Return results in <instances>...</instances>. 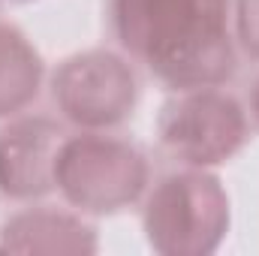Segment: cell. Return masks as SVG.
Returning a JSON list of instances; mask_svg holds the SVG:
<instances>
[{
    "label": "cell",
    "mask_w": 259,
    "mask_h": 256,
    "mask_svg": "<svg viewBox=\"0 0 259 256\" xmlns=\"http://www.w3.org/2000/svg\"><path fill=\"white\" fill-rule=\"evenodd\" d=\"M112 24L121 46L172 88H214L235 69L229 0H112Z\"/></svg>",
    "instance_id": "6da1fadb"
},
{
    "label": "cell",
    "mask_w": 259,
    "mask_h": 256,
    "mask_svg": "<svg viewBox=\"0 0 259 256\" xmlns=\"http://www.w3.org/2000/svg\"><path fill=\"white\" fill-rule=\"evenodd\" d=\"M55 181L61 190L88 211H115L130 202L142 181V157L124 142L75 139L58 154Z\"/></svg>",
    "instance_id": "7a4b0ae2"
},
{
    "label": "cell",
    "mask_w": 259,
    "mask_h": 256,
    "mask_svg": "<svg viewBox=\"0 0 259 256\" xmlns=\"http://www.w3.org/2000/svg\"><path fill=\"white\" fill-rule=\"evenodd\" d=\"M163 142L187 163H220L244 142L241 109L220 94H193L175 106H166Z\"/></svg>",
    "instance_id": "3957f363"
},
{
    "label": "cell",
    "mask_w": 259,
    "mask_h": 256,
    "mask_svg": "<svg viewBox=\"0 0 259 256\" xmlns=\"http://www.w3.org/2000/svg\"><path fill=\"white\" fill-rule=\"evenodd\" d=\"M193 178L196 175L166 178L148 205V235L160 250H208L211 244L202 235L211 232L214 238H220V229L226 223V199L217 187L196 205V211H187Z\"/></svg>",
    "instance_id": "277c9868"
},
{
    "label": "cell",
    "mask_w": 259,
    "mask_h": 256,
    "mask_svg": "<svg viewBox=\"0 0 259 256\" xmlns=\"http://www.w3.org/2000/svg\"><path fill=\"white\" fill-rule=\"evenodd\" d=\"M55 100H61L66 115L75 121L112 124L133 109V75L106 55H97V66H91L88 55L69 61L61 81H55Z\"/></svg>",
    "instance_id": "5b68a950"
},
{
    "label": "cell",
    "mask_w": 259,
    "mask_h": 256,
    "mask_svg": "<svg viewBox=\"0 0 259 256\" xmlns=\"http://www.w3.org/2000/svg\"><path fill=\"white\" fill-rule=\"evenodd\" d=\"M42 121L21 124L0 139V187L12 196H30L52 187L58 169L55 133H39Z\"/></svg>",
    "instance_id": "8992f818"
},
{
    "label": "cell",
    "mask_w": 259,
    "mask_h": 256,
    "mask_svg": "<svg viewBox=\"0 0 259 256\" xmlns=\"http://www.w3.org/2000/svg\"><path fill=\"white\" fill-rule=\"evenodd\" d=\"M39 84V58L30 52L24 36L0 27V118L18 112Z\"/></svg>",
    "instance_id": "52a82bcc"
},
{
    "label": "cell",
    "mask_w": 259,
    "mask_h": 256,
    "mask_svg": "<svg viewBox=\"0 0 259 256\" xmlns=\"http://www.w3.org/2000/svg\"><path fill=\"white\" fill-rule=\"evenodd\" d=\"M238 27H241L244 46L253 55H259V0H241V6H238Z\"/></svg>",
    "instance_id": "ba28073f"
},
{
    "label": "cell",
    "mask_w": 259,
    "mask_h": 256,
    "mask_svg": "<svg viewBox=\"0 0 259 256\" xmlns=\"http://www.w3.org/2000/svg\"><path fill=\"white\" fill-rule=\"evenodd\" d=\"M253 112H256V118H259V81H256V91H253Z\"/></svg>",
    "instance_id": "9c48e42d"
}]
</instances>
